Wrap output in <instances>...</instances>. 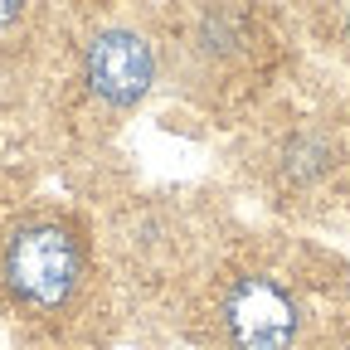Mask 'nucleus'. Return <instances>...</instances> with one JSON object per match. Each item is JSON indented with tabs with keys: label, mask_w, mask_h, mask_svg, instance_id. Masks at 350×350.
Instances as JSON below:
<instances>
[{
	"label": "nucleus",
	"mask_w": 350,
	"mask_h": 350,
	"mask_svg": "<svg viewBox=\"0 0 350 350\" xmlns=\"http://www.w3.org/2000/svg\"><path fill=\"white\" fill-rule=\"evenodd\" d=\"M0 282L25 312H64L83 287V243L59 219H25L0 243Z\"/></svg>",
	"instance_id": "f257e3e1"
},
{
	"label": "nucleus",
	"mask_w": 350,
	"mask_h": 350,
	"mask_svg": "<svg viewBox=\"0 0 350 350\" xmlns=\"http://www.w3.org/2000/svg\"><path fill=\"white\" fill-rule=\"evenodd\" d=\"M83 83L112 107H131L151 93L156 83V49L146 44V34L112 25L103 34L88 39L83 49Z\"/></svg>",
	"instance_id": "f03ea898"
},
{
	"label": "nucleus",
	"mask_w": 350,
	"mask_h": 350,
	"mask_svg": "<svg viewBox=\"0 0 350 350\" xmlns=\"http://www.w3.org/2000/svg\"><path fill=\"white\" fill-rule=\"evenodd\" d=\"M224 336L234 350H292L297 301L273 278H239L224 292Z\"/></svg>",
	"instance_id": "7ed1b4c3"
},
{
	"label": "nucleus",
	"mask_w": 350,
	"mask_h": 350,
	"mask_svg": "<svg viewBox=\"0 0 350 350\" xmlns=\"http://www.w3.org/2000/svg\"><path fill=\"white\" fill-rule=\"evenodd\" d=\"M282 161H287V170L297 175V180H306V175H317L326 165V146H321V137H292Z\"/></svg>",
	"instance_id": "20e7f679"
},
{
	"label": "nucleus",
	"mask_w": 350,
	"mask_h": 350,
	"mask_svg": "<svg viewBox=\"0 0 350 350\" xmlns=\"http://www.w3.org/2000/svg\"><path fill=\"white\" fill-rule=\"evenodd\" d=\"M20 15H25V10L15 5V0H0V29H10V25H15Z\"/></svg>",
	"instance_id": "39448f33"
},
{
	"label": "nucleus",
	"mask_w": 350,
	"mask_h": 350,
	"mask_svg": "<svg viewBox=\"0 0 350 350\" xmlns=\"http://www.w3.org/2000/svg\"><path fill=\"white\" fill-rule=\"evenodd\" d=\"M345 29H350V15H345Z\"/></svg>",
	"instance_id": "423d86ee"
}]
</instances>
